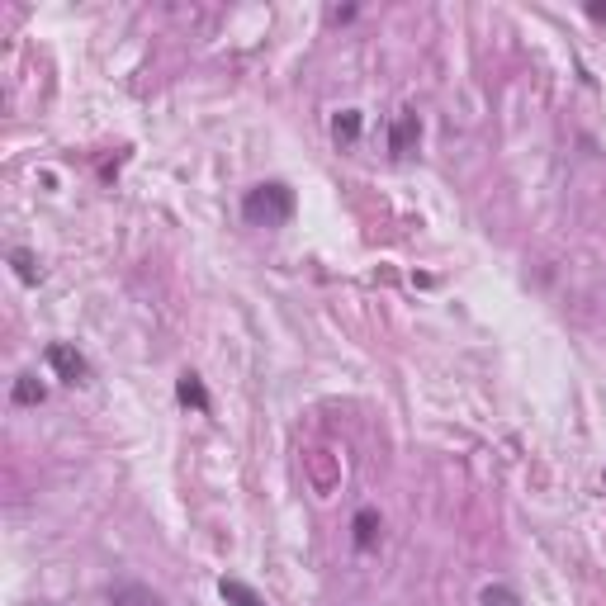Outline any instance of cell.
Wrapping results in <instances>:
<instances>
[{
	"mask_svg": "<svg viewBox=\"0 0 606 606\" xmlns=\"http://www.w3.org/2000/svg\"><path fill=\"white\" fill-rule=\"evenodd\" d=\"M332 138H337V143H356L360 138V114L356 109H341L337 119H332Z\"/></svg>",
	"mask_w": 606,
	"mask_h": 606,
	"instance_id": "9",
	"label": "cell"
},
{
	"mask_svg": "<svg viewBox=\"0 0 606 606\" xmlns=\"http://www.w3.org/2000/svg\"><path fill=\"white\" fill-rule=\"evenodd\" d=\"M43 398H48V389L38 384V375H19L15 379V403L19 408H38Z\"/></svg>",
	"mask_w": 606,
	"mask_h": 606,
	"instance_id": "8",
	"label": "cell"
},
{
	"mask_svg": "<svg viewBox=\"0 0 606 606\" xmlns=\"http://www.w3.org/2000/svg\"><path fill=\"white\" fill-rule=\"evenodd\" d=\"M379 540V512L375 507H360L356 512V550H375Z\"/></svg>",
	"mask_w": 606,
	"mask_h": 606,
	"instance_id": "7",
	"label": "cell"
},
{
	"mask_svg": "<svg viewBox=\"0 0 606 606\" xmlns=\"http://www.w3.org/2000/svg\"><path fill=\"white\" fill-rule=\"evenodd\" d=\"M602 483H606V474H602Z\"/></svg>",
	"mask_w": 606,
	"mask_h": 606,
	"instance_id": "13",
	"label": "cell"
},
{
	"mask_svg": "<svg viewBox=\"0 0 606 606\" xmlns=\"http://www.w3.org/2000/svg\"><path fill=\"white\" fill-rule=\"evenodd\" d=\"M479 606H521V597L507 588V583H493V588L479 592Z\"/></svg>",
	"mask_w": 606,
	"mask_h": 606,
	"instance_id": "11",
	"label": "cell"
},
{
	"mask_svg": "<svg viewBox=\"0 0 606 606\" xmlns=\"http://www.w3.org/2000/svg\"><path fill=\"white\" fill-rule=\"evenodd\" d=\"M588 15H592V19H606V5H592Z\"/></svg>",
	"mask_w": 606,
	"mask_h": 606,
	"instance_id": "12",
	"label": "cell"
},
{
	"mask_svg": "<svg viewBox=\"0 0 606 606\" xmlns=\"http://www.w3.org/2000/svg\"><path fill=\"white\" fill-rule=\"evenodd\" d=\"M48 370H53L62 384H90V360L76 351V346H67V341H53L48 346Z\"/></svg>",
	"mask_w": 606,
	"mask_h": 606,
	"instance_id": "2",
	"label": "cell"
},
{
	"mask_svg": "<svg viewBox=\"0 0 606 606\" xmlns=\"http://www.w3.org/2000/svg\"><path fill=\"white\" fill-rule=\"evenodd\" d=\"M422 138V119H417V109H403L398 119H393V133H389V152L393 157H408L412 147Z\"/></svg>",
	"mask_w": 606,
	"mask_h": 606,
	"instance_id": "3",
	"label": "cell"
},
{
	"mask_svg": "<svg viewBox=\"0 0 606 606\" xmlns=\"http://www.w3.org/2000/svg\"><path fill=\"white\" fill-rule=\"evenodd\" d=\"M218 592H223V602H228V606H266V602H261V592L247 588L242 578H223Z\"/></svg>",
	"mask_w": 606,
	"mask_h": 606,
	"instance_id": "6",
	"label": "cell"
},
{
	"mask_svg": "<svg viewBox=\"0 0 606 606\" xmlns=\"http://www.w3.org/2000/svg\"><path fill=\"white\" fill-rule=\"evenodd\" d=\"M10 266H15V275L24 280V285H38V261H34V251H10Z\"/></svg>",
	"mask_w": 606,
	"mask_h": 606,
	"instance_id": "10",
	"label": "cell"
},
{
	"mask_svg": "<svg viewBox=\"0 0 606 606\" xmlns=\"http://www.w3.org/2000/svg\"><path fill=\"white\" fill-rule=\"evenodd\" d=\"M109 606H161V597L143 583H119V588L109 592Z\"/></svg>",
	"mask_w": 606,
	"mask_h": 606,
	"instance_id": "5",
	"label": "cell"
},
{
	"mask_svg": "<svg viewBox=\"0 0 606 606\" xmlns=\"http://www.w3.org/2000/svg\"><path fill=\"white\" fill-rule=\"evenodd\" d=\"M242 218H247L251 228H285L289 218H294V190H289L285 180L251 185L247 199H242Z\"/></svg>",
	"mask_w": 606,
	"mask_h": 606,
	"instance_id": "1",
	"label": "cell"
},
{
	"mask_svg": "<svg viewBox=\"0 0 606 606\" xmlns=\"http://www.w3.org/2000/svg\"><path fill=\"white\" fill-rule=\"evenodd\" d=\"M176 398L185 403V408H195V412H209V389H204V379L195 375V370H185L176 384Z\"/></svg>",
	"mask_w": 606,
	"mask_h": 606,
	"instance_id": "4",
	"label": "cell"
}]
</instances>
